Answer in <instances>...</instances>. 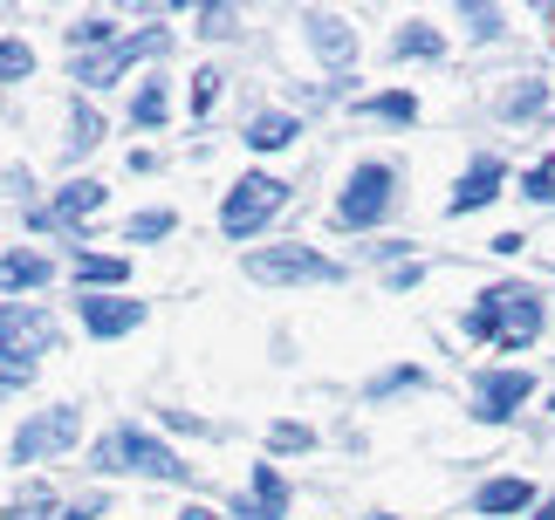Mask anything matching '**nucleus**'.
I'll return each mask as SVG.
<instances>
[{"label":"nucleus","mask_w":555,"mask_h":520,"mask_svg":"<svg viewBox=\"0 0 555 520\" xmlns=\"http://www.w3.org/2000/svg\"><path fill=\"white\" fill-rule=\"evenodd\" d=\"M131 117H138V123H158V117H165V82H144L138 103H131Z\"/></svg>","instance_id":"obj_22"},{"label":"nucleus","mask_w":555,"mask_h":520,"mask_svg":"<svg viewBox=\"0 0 555 520\" xmlns=\"http://www.w3.org/2000/svg\"><path fill=\"white\" fill-rule=\"evenodd\" d=\"M41 514H49V486L35 480V486H21V493H14V507H8V520H41Z\"/></svg>","instance_id":"obj_19"},{"label":"nucleus","mask_w":555,"mask_h":520,"mask_svg":"<svg viewBox=\"0 0 555 520\" xmlns=\"http://www.w3.org/2000/svg\"><path fill=\"white\" fill-rule=\"evenodd\" d=\"M528 390H535V377H528V370H494V377H487L480 384V418L487 425H501V418H515V404H528Z\"/></svg>","instance_id":"obj_8"},{"label":"nucleus","mask_w":555,"mask_h":520,"mask_svg":"<svg viewBox=\"0 0 555 520\" xmlns=\"http://www.w3.org/2000/svg\"><path fill=\"white\" fill-rule=\"evenodd\" d=\"M165 49V28H144V35H131V41H117L111 55H96V62H82V82H90V90H103V82H117L124 69H131L138 55H158Z\"/></svg>","instance_id":"obj_7"},{"label":"nucleus","mask_w":555,"mask_h":520,"mask_svg":"<svg viewBox=\"0 0 555 520\" xmlns=\"http://www.w3.org/2000/svg\"><path fill=\"white\" fill-rule=\"evenodd\" d=\"M96 41H111V21H103V14L69 21V49H96Z\"/></svg>","instance_id":"obj_20"},{"label":"nucleus","mask_w":555,"mask_h":520,"mask_svg":"<svg viewBox=\"0 0 555 520\" xmlns=\"http://www.w3.org/2000/svg\"><path fill=\"white\" fill-rule=\"evenodd\" d=\"M206 28L212 35H233V8H206Z\"/></svg>","instance_id":"obj_30"},{"label":"nucleus","mask_w":555,"mask_h":520,"mask_svg":"<svg viewBox=\"0 0 555 520\" xmlns=\"http://www.w3.org/2000/svg\"><path fill=\"white\" fill-rule=\"evenodd\" d=\"M295 130H302V123H295V117H282V110H268V117H254V123H247V144H261V151H282V144L295 138Z\"/></svg>","instance_id":"obj_16"},{"label":"nucleus","mask_w":555,"mask_h":520,"mask_svg":"<svg viewBox=\"0 0 555 520\" xmlns=\"http://www.w3.org/2000/svg\"><path fill=\"white\" fill-rule=\"evenodd\" d=\"M212 90H220V82H212V69L192 82V110H212Z\"/></svg>","instance_id":"obj_28"},{"label":"nucleus","mask_w":555,"mask_h":520,"mask_svg":"<svg viewBox=\"0 0 555 520\" xmlns=\"http://www.w3.org/2000/svg\"><path fill=\"white\" fill-rule=\"evenodd\" d=\"M82 439V411L76 404H55V411H41V418H28L14 431V452L21 459H49V452H62V445H76Z\"/></svg>","instance_id":"obj_4"},{"label":"nucleus","mask_w":555,"mask_h":520,"mask_svg":"<svg viewBox=\"0 0 555 520\" xmlns=\"http://www.w3.org/2000/svg\"><path fill=\"white\" fill-rule=\"evenodd\" d=\"M466 329H474L480 342H501V350H521L528 336L542 329V301H535V288H487L480 301H474V315H466Z\"/></svg>","instance_id":"obj_1"},{"label":"nucleus","mask_w":555,"mask_h":520,"mask_svg":"<svg viewBox=\"0 0 555 520\" xmlns=\"http://www.w3.org/2000/svg\"><path fill=\"white\" fill-rule=\"evenodd\" d=\"M90 514H103V500H82V507H62V520H90Z\"/></svg>","instance_id":"obj_31"},{"label":"nucleus","mask_w":555,"mask_h":520,"mask_svg":"<svg viewBox=\"0 0 555 520\" xmlns=\"http://www.w3.org/2000/svg\"><path fill=\"white\" fill-rule=\"evenodd\" d=\"M274 445H282V452H309L315 431H309V425H274Z\"/></svg>","instance_id":"obj_26"},{"label":"nucleus","mask_w":555,"mask_h":520,"mask_svg":"<svg viewBox=\"0 0 555 520\" xmlns=\"http://www.w3.org/2000/svg\"><path fill=\"white\" fill-rule=\"evenodd\" d=\"M494 192H501V165H494V158H480L474 171H466V185L453 192V212H474V206L494 199Z\"/></svg>","instance_id":"obj_11"},{"label":"nucleus","mask_w":555,"mask_h":520,"mask_svg":"<svg viewBox=\"0 0 555 520\" xmlns=\"http://www.w3.org/2000/svg\"><path fill=\"white\" fill-rule=\"evenodd\" d=\"M96 472H144V480H185V459H172L158 439H144L138 425H117L111 439L96 445Z\"/></svg>","instance_id":"obj_2"},{"label":"nucleus","mask_w":555,"mask_h":520,"mask_svg":"<svg viewBox=\"0 0 555 520\" xmlns=\"http://www.w3.org/2000/svg\"><path fill=\"white\" fill-rule=\"evenodd\" d=\"M535 520H555V500H548V507H542V514H535Z\"/></svg>","instance_id":"obj_33"},{"label":"nucleus","mask_w":555,"mask_h":520,"mask_svg":"<svg viewBox=\"0 0 555 520\" xmlns=\"http://www.w3.org/2000/svg\"><path fill=\"white\" fill-rule=\"evenodd\" d=\"M282 507H288V486L274 480V466H254V507H247V520H282Z\"/></svg>","instance_id":"obj_13"},{"label":"nucleus","mask_w":555,"mask_h":520,"mask_svg":"<svg viewBox=\"0 0 555 520\" xmlns=\"http://www.w3.org/2000/svg\"><path fill=\"white\" fill-rule=\"evenodd\" d=\"M76 281H124V260H111V253H82V260H76Z\"/></svg>","instance_id":"obj_21"},{"label":"nucleus","mask_w":555,"mask_h":520,"mask_svg":"<svg viewBox=\"0 0 555 520\" xmlns=\"http://www.w3.org/2000/svg\"><path fill=\"white\" fill-rule=\"evenodd\" d=\"M96 206H103V185H90V179H82V185H69V192L55 199V212H49V220H82V212H96Z\"/></svg>","instance_id":"obj_17"},{"label":"nucleus","mask_w":555,"mask_h":520,"mask_svg":"<svg viewBox=\"0 0 555 520\" xmlns=\"http://www.w3.org/2000/svg\"><path fill=\"white\" fill-rule=\"evenodd\" d=\"M172 233V212H144V220H131V240H165Z\"/></svg>","instance_id":"obj_25"},{"label":"nucleus","mask_w":555,"mask_h":520,"mask_svg":"<svg viewBox=\"0 0 555 520\" xmlns=\"http://www.w3.org/2000/svg\"><path fill=\"white\" fill-rule=\"evenodd\" d=\"M138 301H117V295H82V322H90V336H124L138 329Z\"/></svg>","instance_id":"obj_10"},{"label":"nucleus","mask_w":555,"mask_h":520,"mask_svg":"<svg viewBox=\"0 0 555 520\" xmlns=\"http://www.w3.org/2000/svg\"><path fill=\"white\" fill-rule=\"evenodd\" d=\"M49 281V260L41 253H8L0 260V288H41Z\"/></svg>","instance_id":"obj_14"},{"label":"nucleus","mask_w":555,"mask_h":520,"mask_svg":"<svg viewBox=\"0 0 555 520\" xmlns=\"http://www.w3.org/2000/svg\"><path fill=\"white\" fill-rule=\"evenodd\" d=\"M247 274L254 281H336V260L309 253V247H268L247 260Z\"/></svg>","instance_id":"obj_5"},{"label":"nucleus","mask_w":555,"mask_h":520,"mask_svg":"<svg viewBox=\"0 0 555 520\" xmlns=\"http://www.w3.org/2000/svg\"><path fill=\"white\" fill-rule=\"evenodd\" d=\"M282 206H288V185H282V179H268V171H254V179H241V185L227 192L220 226L233 233V240H247V233H254V226H268Z\"/></svg>","instance_id":"obj_3"},{"label":"nucleus","mask_w":555,"mask_h":520,"mask_svg":"<svg viewBox=\"0 0 555 520\" xmlns=\"http://www.w3.org/2000/svg\"><path fill=\"white\" fill-rule=\"evenodd\" d=\"M398 55H439V35L433 28H404L398 35Z\"/></svg>","instance_id":"obj_24"},{"label":"nucleus","mask_w":555,"mask_h":520,"mask_svg":"<svg viewBox=\"0 0 555 520\" xmlns=\"http://www.w3.org/2000/svg\"><path fill=\"white\" fill-rule=\"evenodd\" d=\"M179 520H220V514H212V507H185Z\"/></svg>","instance_id":"obj_32"},{"label":"nucleus","mask_w":555,"mask_h":520,"mask_svg":"<svg viewBox=\"0 0 555 520\" xmlns=\"http://www.w3.org/2000/svg\"><path fill=\"white\" fill-rule=\"evenodd\" d=\"M384 206H391V171L364 165L350 179V192H344V206H336V212H344V226H371V220H384Z\"/></svg>","instance_id":"obj_6"},{"label":"nucleus","mask_w":555,"mask_h":520,"mask_svg":"<svg viewBox=\"0 0 555 520\" xmlns=\"http://www.w3.org/2000/svg\"><path fill=\"white\" fill-rule=\"evenodd\" d=\"M371 110H377V117H391V123H412V117H418V103L391 90V96H371Z\"/></svg>","instance_id":"obj_23"},{"label":"nucleus","mask_w":555,"mask_h":520,"mask_svg":"<svg viewBox=\"0 0 555 520\" xmlns=\"http://www.w3.org/2000/svg\"><path fill=\"white\" fill-rule=\"evenodd\" d=\"M96 138H103V123H96L90 110H82V117H76V144H96Z\"/></svg>","instance_id":"obj_29"},{"label":"nucleus","mask_w":555,"mask_h":520,"mask_svg":"<svg viewBox=\"0 0 555 520\" xmlns=\"http://www.w3.org/2000/svg\"><path fill=\"white\" fill-rule=\"evenodd\" d=\"M309 41H315L330 62H350V55H357V35H350L336 14H309Z\"/></svg>","instance_id":"obj_12"},{"label":"nucleus","mask_w":555,"mask_h":520,"mask_svg":"<svg viewBox=\"0 0 555 520\" xmlns=\"http://www.w3.org/2000/svg\"><path fill=\"white\" fill-rule=\"evenodd\" d=\"M535 500V486L528 480H494V486H480V514H515Z\"/></svg>","instance_id":"obj_15"},{"label":"nucleus","mask_w":555,"mask_h":520,"mask_svg":"<svg viewBox=\"0 0 555 520\" xmlns=\"http://www.w3.org/2000/svg\"><path fill=\"white\" fill-rule=\"evenodd\" d=\"M528 199H548V192H555V165H535V171H528Z\"/></svg>","instance_id":"obj_27"},{"label":"nucleus","mask_w":555,"mask_h":520,"mask_svg":"<svg viewBox=\"0 0 555 520\" xmlns=\"http://www.w3.org/2000/svg\"><path fill=\"white\" fill-rule=\"evenodd\" d=\"M55 342V329L41 315H28V309H0V363L8 356H28V350H49Z\"/></svg>","instance_id":"obj_9"},{"label":"nucleus","mask_w":555,"mask_h":520,"mask_svg":"<svg viewBox=\"0 0 555 520\" xmlns=\"http://www.w3.org/2000/svg\"><path fill=\"white\" fill-rule=\"evenodd\" d=\"M14 76H35V49H28V41H0V82H14Z\"/></svg>","instance_id":"obj_18"}]
</instances>
